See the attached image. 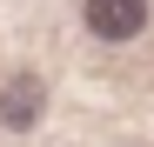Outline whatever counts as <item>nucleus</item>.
I'll list each match as a JSON object with an SVG mask.
<instances>
[{"label": "nucleus", "mask_w": 154, "mask_h": 147, "mask_svg": "<svg viewBox=\"0 0 154 147\" xmlns=\"http://www.w3.org/2000/svg\"><path fill=\"white\" fill-rule=\"evenodd\" d=\"M87 27L94 40H134L147 27V0H87Z\"/></svg>", "instance_id": "f257e3e1"}, {"label": "nucleus", "mask_w": 154, "mask_h": 147, "mask_svg": "<svg viewBox=\"0 0 154 147\" xmlns=\"http://www.w3.org/2000/svg\"><path fill=\"white\" fill-rule=\"evenodd\" d=\"M40 107H47V94H40L34 74H14V80L0 87V120H7V127H34Z\"/></svg>", "instance_id": "f03ea898"}]
</instances>
